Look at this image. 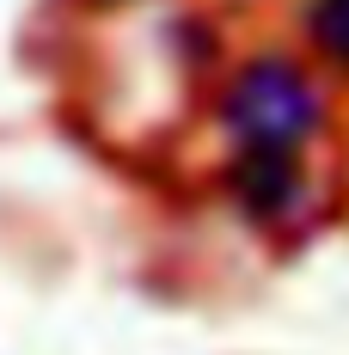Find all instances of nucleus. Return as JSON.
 <instances>
[{"mask_svg": "<svg viewBox=\"0 0 349 355\" xmlns=\"http://www.w3.org/2000/svg\"><path fill=\"white\" fill-rule=\"evenodd\" d=\"M318 123H325V92L288 55H251L221 92V129L233 135V147L300 153L318 135Z\"/></svg>", "mask_w": 349, "mask_h": 355, "instance_id": "obj_1", "label": "nucleus"}, {"mask_svg": "<svg viewBox=\"0 0 349 355\" xmlns=\"http://www.w3.org/2000/svg\"><path fill=\"white\" fill-rule=\"evenodd\" d=\"M227 190L257 227H282L307 202V178H300V153H276V147H233L227 166Z\"/></svg>", "mask_w": 349, "mask_h": 355, "instance_id": "obj_2", "label": "nucleus"}, {"mask_svg": "<svg viewBox=\"0 0 349 355\" xmlns=\"http://www.w3.org/2000/svg\"><path fill=\"white\" fill-rule=\"evenodd\" d=\"M307 37L331 68L349 73V0H307Z\"/></svg>", "mask_w": 349, "mask_h": 355, "instance_id": "obj_3", "label": "nucleus"}]
</instances>
